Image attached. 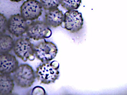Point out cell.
<instances>
[{
  "instance_id": "6da1fadb",
  "label": "cell",
  "mask_w": 127,
  "mask_h": 95,
  "mask_svg": "<svg viewBox=\"0 0 127 95\" xmlns=\"http://www.w3.org/2000/svg\"><path fill=\"white\" fill-rule=\"evenodd\" d=\"M59 66L58 62L55 61L41 64L36 72L38 81L45 84L54 83L59 77Z\"/></svg>"
},
{
  "instance_id": "7a4b0ae2",
  "label": "cell",
  "mask_w": 127,
  "mask_h": 95,
  "mask_svg": "<svg viewBox=\"0 0 127 95\" xmlns=\"http://www.w3.org/2000/svg\"><path fill=\"white\" fill-rule=\"evenodd\" d=\"M14 73L13 78L18 86L24 88H29L34 82V72L32 68L28 64L19 66Z\"/></svg>"
},
{
  "instance_id": "3957f363",
  "label": "cell",
  "mask_w": 127,
  "mask_h": 95,
  "mask_svg": "<svg viewBox=\"0 0 127 95\" xmlns=\"http://www.w3.org/2000/svg\"><path fill=\"white\" fill-rule=\"evenodd\" d=\"M36 57L42 63L49 62L55 58L58 52L57 47L51 42L46 40L34 47Z\"/></svg>"
},
{
  "instance_id": "277c9868",
  "label": "cell",
  "mask_w": 127,
  "mask_h": 95,
  "mask_svg": "<svg viewBox=\"0 0 127 95\" xmlns=\"http://www.w3.org/2000/svg\"><path fill=\"white\" fill-rule=\"evenodd\" d=\"M14 51L18 57L26 62L28 60H33L35 55L34 47L29 39L20 38L14 43Z\"/></svg>"
},
{
  "instance_id": "5b68a950",
  "label": "cell",
  "mask_w": 127,
  "mask_h": 95,
  "mask_svg": "<svg viewBox=\"0 0 127 95\" xmlns=\"http://www.w3.org/2000/svg\"><path fill=\"white\" fill-rule=\"evenodd\" d=\"M26 33L29 38L37 41L49 38L52 35L48 25L41 21H35L28 25Z\"/></svg>"
},
{
  "instance_id": "8992f818",
  "label": "cell",
  "mask_w": 127,
  "mask_h": 95,
  "mask_svg": "<svg viewBox=\"0 0 127 95\" xmlns=\"http://www.w3.org/2000/svg\"><path fill=\"white\" fill-rule=\"evenodd\" d=\"M64 23V28L71 33L78 32L82 29L83 20L81 13L76 10H71L65 12Z\"/></svg>"
},
{
  "instance_id": "52a82bcc",
  "label": "cell",
  "mask_w": 127,
  "mask_h": 95,
  "mask_svg": "<svg viewBox=\"0 0 127 95\" xmlns=\"http://www.w3.org/2000/svg\"><path fill=\"white\" fill-rule=\"evenodd\" d=\"M42 6L36 0H28L24 2L20 8L21 16L26 20H33L41 15Z\"/></svg>"
},
{
  "instance_id": "ba28073f",
  "label": "cell",
  "mask_w": 127,
  "mask_h": 95,
  "mask_svg": "<svg viewBox=\"0 0 127 95\" xmlns=\"http://www.w3.org/2000/svg\"><path fill=\"white\" fill-rule=\"evenodd\" d=\"M28 26L27 20L19 14L11 16L8 21V30L16 37H20L25 33Z\"/></svg>"
},
{
  "instance_id": "9c48e42d",
  "label": "cell",
  "mask_w": 127,
  "mask_h": 95,
  "mask_svg": "<svg viewBox=\"0 0 127 95\" xmlns=\"http://www.w3.org/2000/svg\"><path fill=\"white\" fill-rule=\"evenodd\" d=\"M19 66L15 56L8 53L0 55V73L10 74L14 73Z\"/></svg>"
},
{
  "instance_id": "30bf717a",
  "label": "cell",
  "mask_w": 127,
  "mask_h": 95,
  "mask_svg": "<svg viewBox=\"0 0 127 95\" xmlns=\"http://www.w3.org/2000/svg\"><path fill=\"white\" fill-rule=\"evenodd\" d=\"M64 17L63 12L58 8L48 10L45 16L46 23L50 26L56 28L62 25Z\"/></svg>"
},
{
  "instance_id": "8fae6325",
  "label": "cell",
  "mask_w": 127,
  "mask_h": 95,
  "mask_svg": "<svg viewBox=\"0 0 127 95\" xmlns=\"http://www.w3.org/2000/svg\"><path fill=\"white\" fill-rule=\"evenodd\" d=\"M14 81L10 74H0V95H9L14 89Z\"/></svg>"
},
{
  "instance_id": "7c38bea8",
  "label": "cell",
  "mask_w": 127,
  "mask_h": 95,
  "mask_svg": "<svg viewBox=\"0 0 127 95\" xmlns=\"http://www.w3.org/2000/svg\"><path fill=\"white\" fill-rule=\"evenodd\" d=\"M14 43L12 38L8 35H0V54L8 53L14 47Z\"/></svg>"
},
{
  "instance_id": "4fadbf2b",
  "label": "cell",
  "mask_w": 127,
  "mask_h": 95,
  "mask_svg": "<svg viewBox=\"0 0 127 95\" xmlns=\"http://www.w3.org/2000/svg\"><path fill=\"white\" fill-rule=\"evenodd\" d=\"M82 0H62V7L68 11L77 9L80 6Z\"/></svg>"
},
{
  "instance_id": "5bb4252c",
  "label": "cell",
  "mask_w": 127,
  "mask_h": 95,
  "mask_svg": "<svg viewBox=\"0 0 127 95\" xmlns=\"http://www.w3.org/2000/svg\"><path fill=\"white\" fill-rule=\"evenodd\" d=\"M62 0H40V4L45 10H49L58 8Z\"/></svg>"
},
{
  "instance_id": "9a60e30c",
  "label": "cell",
  "mask_w": 127,
  "mask_h": 95,
  "mask_svg": "<svg viewBox=\"0 0 127 95\" xmlns=\"http://www.w3.org/2000/svg\"><path fill=\"white\" fill-rule=\"evenodd\" d=\"M8 21L4 15L0 13V35L4 34L7 29Z\"/></svg>"
},
{
  "instance_id": "2e32d148",
  "label": "cell",
  "mask_w": 127,
  "mask_h": 95,
  "mask_svg": "<svg viewBox=\"0 0 127 95\" xmlns=\"http://www.w3.org/2000/svg\"><path fill=\"white\" fill-rule=\"evenodd\" d=\"M9 0L13 2H18L20 1L23 0Z\"/></svg>"
}]
</instances>
